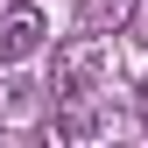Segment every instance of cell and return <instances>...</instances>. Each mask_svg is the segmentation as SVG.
Returning a JSON list of instances; mask_svg holds the SVG:
<instances>
[{
  "label": "cell",
  "instance_id": "obj_1",
  "mask_svg": "<svg viewBox=\"0 0 148 148\" xmlns=\"http://www.w3.org/2000/svg\"><path fill=\"white\" fill-rule=\"evenodd\" d=\"M106 78V42L99 35H71V42H57V64H49V92H92Z\"/></svg>",
  "mask_w": 148,
  "mask_h": 148
},
{
  "label": "cell",
  "instance_id": "obj_2",
  "mask_svg": "<svg viewBox=\"0 0 148 148\" xmlns=\"http://www.w3.org/2000/svg\"><path fill=\"white\" fill-rule=\"evenodd\" d=\"M42 35H49L42 7H7V14H0V64L35 57V49H42Z\"/></svg>",
  "mask_w": 148,
  "mask_h": 148
},
{
  "label": "cell",
  "instance_id": "obj_3",
  "mask_svg": "<svg viewBox=\"0 0 148 148\" xmlns=\"http://www.w3.org/2000/svg\"><path fill=\"white\" fill-rule=\"evenodd\" d=\"M57 134H64V141H92V134H99L92 92H64V99H57Z\"/></svg>",
  "mask_w": 148,
  "mask_h": 148
},
{
  "label": "cell",
  "instance_id": "obj_4",
  "mask_svg": "<svg viewBox=\"0 0 148 148\" xmlns=\"http://www.w3.org/2000/svg\"><path fill=\"white\" fill-rule=\"evenodd\" d=\"M127 35L148 49V0H134V7H127Z\"/></svg>",
  "mask_w": 148,
  "mask_h": 148
},
{
  "label": "cell",
  "instance_id": "obj_5",
  "mask_svg": "<svg viewBox=\"0 0 148 148\" xmlns=\"http://www.w3.org/2000/svg\"><path fill=\"white\" fill-rule=\"evenodd\" d=\"M134 120H141V134H148V85H134Z\"/></svg>",
  "mask_w": 148,
  "mask_h": 148
}]
</instances>
